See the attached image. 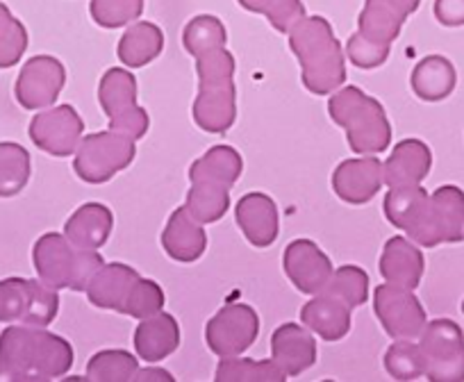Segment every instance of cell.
Listing matches in <instances>:
<instances>
[{
  "label": "cell",
  "instance_id": "37",
  "mask_svg": "<svg viewBox=\"0 0 464 382\" xmlns=\"http://www.w3.org/2000/svg\"><path fill=\"white\" fill-rule=\"evenodd\" d=\"M239 5L248 12H256L269 19L278 33L289 34L298 21L305 19L303 0H239Z\"/></svg>",
  "mask_w": 464,
  "mask_h": 382
},
{
  "label": "cell",
  "instance_id": "30",
  "mask_svg": "<svg viewBox=\"0 0 464 382\" xmlns=\"http://www.w3.org/2000/svg\"><path fill=\"white\" fill-rule=\"evenodd\" d=\"M185 207L198 224H217L230 207V189L214 182H191Z\"/></svg>",
  "mask_w": 464,
  "mask_h": 382
},
{
  "label": "cell",
  "instance_id": "18",
  "mask_svg": "<svg viewBox=\"0 0 464 382\" xmlns=\"http://www.w3.org/2000/svg\"><path fill=\"white\" fill-rule=\"evenodd\" d=\"M382 164L376 158L346 159L333 173V189L343 203L364 205L382 186Z\"/></svg>",
  "mask_w": 464,
  "mask_h": 382
},
{
  "label": "cell",
  "instance_id": "32",
  "mask_svg": "<svg viewBox=\"0 0 464 382\" xmlns=\"http://www.w3.org/2000/svg\"><path fill=\"white\" fill-rule=\"evenodd\" d=\"M321 291L343 301L348 308H360L369 299V275L360 266L346 264L342 269L333 271L328 284Z\"/></svg>",
  "mask_w": 464,
  "mask_h": 382
},
{
  "label": "cell",
  "instance_id": "27",
  "mask_svg": "<svg viewBox=\"0 0 464 382\" xmlns=\"http://www.w3.org/2000/svg\"><path fill=\"white\" fill-rule=\"evenodd\" d=\"M410 84H412L417 99L426 100V103H440L453 93L455 84H458V73L444 55H428L414 66Z\"/></svg>",
  "mask_w": 464,
  "mask_h": 382
},
{
  "label": "cell",
  "instance_id": "29",
  "mask_svg": "<svg viewBox=\"0 0 464 382\" xmlns=\"http://www.w3.org/2000/svg\"><path fill=\"white\" fill-rule=\"evenodd\" d=\"M242 155L232 146H214L200 159H196L189 168V180L191 182H214L232 189L235 182L242 176Z\"/></svg>",
  "mask_w": 464,
  "mask_h": 382
},
{
  "label": "cell",
  "instance_id": "9",
  "mask_svg": "<svg viewBox=\"0 0 464 382\" xmlns=\"http://www.w3.org/2000/svg\"><path fill=\"white\" fill-rule=\"evenodd\" d=\"M60 312V296L39 280H0V323L46 328Z\"/></svg>",
  "mask_w": 464,
  "mask_h": 382
},
{
  "label": "cell",
  "instance_id": "25",
  "mask_svg": "<svg viewBox=\"0 0 464 382\" xmlns=\"http://www.w3.org/2000/svg\"><path fill=\"white\" fill-rule=\"evenodd\" d=\"M301 321L324 341H339L351 330V308L343 301L321 291L301 310Z\"/></svg>",
  "mask_w": 464,
  "mask_h": 382
},
{
  "label": "cell",
  "instance_id": "16",
  "mask_svg": "<svg viewBox=\"0 0 464 382\" xmlns=\"http://www.w3.org/2000/svg\"><path fill=\"white\" fill-rule=\"evenodd\" d=\"M66 82V69L57 57L37 55L28 60L16 78V100L24 110L51 108L60 99Z\"/></svg>",
  "mask_w": 464,
  "mask_h": 382
},
{
  "label": "cell",
  "instance_id": "11",
  "mask_svg": "<svg viewBox=\"0 0 464 382\" xmlns=\"http://www.w3.org/2000/svg\"><path fill=\"white\" fill-rule=\"evenodd\" d=\"M135 139L119 132H93L80 139L75 150L73 168L80 180L89 185H102L119 171L128 168L135 159Z\"/></svg>",
  "mask_w": 464,
  "mask_h": 382
},
{
  "label": "cell",
  "instance_id": "23",
  "mask_svg": "<svg viewBox=\"0 0 464 382\" xmlns=\"http://www.w3.org/2000/svg\"><path fill=\"white\" fill-rule=\"evenodd\" d=\"M162 246L171 260L191 264L208 248V234H205L203 224H198L187 212V207H178L167 221V228L162 233Z\"/></svg>",
  "mask_w": 464,
  "mask_h": 382
},
{
  "label": "cell",
  "instance_id": "24",
  "mask_svg": "<svg viewBox=\"0 0 464 382\" xmlns=\"http://www.w3.org/2000/svg\"><path fill=\"white\" fill-rule=\"evenodd\" d=\"M180 346V326L169 312H158L141 319L135 330V350L144 362H162Z\"/></svg>",
  "mask_w": 464,
  "mask_h": 382
},
{
  "label": "cell",
  "instance_id": "17",
  "mask_svg": "<svg viewBox=\"0 0 464 382\" xmlns=\"http://www.w3.org/2000/svg\"><path fill=\"white\" fill-rule=\"evenodd\" d=\"M283 266L301 294H319L333 275L330 257L310 239H296L285 248Z\"/></svg>",
  "mask_w": 464,
  "mask_h": 382
},
{
  "label": "cell",
  "instance_id": "41",
  "mask_svg": "<svg viewBox=\"0 0 464 382\" xmlns=\"http://www.w3.org/2000/svg\"><path fill=\"white\" fill-rule=\"evenodd\" d=\"M435 19L446 28L464 25V0H435Z\"/></svg>",
  "mask_w": 464,
  "mask_h": 382
},
{
  "label": "cell",
  "instance_id": "28",
  "mask_svg": "<svg viewBox=\"0 0 464 382\" xmlns=\"http://www.w3.org/2000/svg\"><path fill=\"white\" fill-rule=\"evenodd\" d=\"M164 48V33L155 24L140 21L123 33L116 55L128 69H141L158 60Z\"/></svg>",
  "mask_w": 464,
  "mask_h": 382
},
{
  "label": "cell",
  "instance_id": "14",
  "mask_svg": "<svg viewBox=\"0 0 464 382\" xmlns=\"http://www.w3.org/2000/svg\"><path fill=\"white\" fill-rule=\"evenodd\" d=\"M373 312L392 339H417L426 328L428 317L421 301L412 290L396 284H378L373 294Z\"/></svg>",
  "mask_w": 464,
  "mask_h": 382
},
{
  "label": "cell",
  "instance_id": "6",
  "mask_svg": "<svg viewBox=\"0 0 464 382\" xmlns=\"http://www.w3.org/2000/svg\"><path fill=\"white\" fill-rule=\"evenodd\" d=\"M330 119L346 130L351 150L376 155L390 148L392 126L385 108L358 87H339L328 103Z\"/></svg>",
  "mask_w": 464,
  "mask_h": 382
},
{
  "label": "cell",
  "instance_id": "19",
  "mask_svg": "<svg viewBox=\"0 0 464 382\" xmlns=\"http://www.w3.org/2000/svg\"><path fill=\"white\" fill-rule=\"evenodd\" d=\"M235 219L242 228L244 237L257 248H266L278 239V207L276 201L260 191H251L244 198H239L235 207Z\"/></svg>",
  "mask_w": 464,
  "mask_h": 382
},
{
  "label": "cell",
  "instance_id": "1",
  "mask_svg": "<svg viewBox=\"0 0 464 382\" xmlns=\"http://www.w3.org/2000/svg\"><path fill=\"white\" fill-rule=\"evenodd\" d=\"M73 367V346L34 326L0 332V380H55Z\"/></svg>",
  "mask_w": 464,
  "mask_h": 382
},
{
  "label": "cell",
  "instance_id": "39",
  "mask_svg": "<svg viewBox=\"0 0 464 382\" xmlns=\"http://www.w3.org/2000/svg\"><path fill=\"white\" fill-rule=\"evenodd\" d=\"M385 368L396 380H417L426 376L419 344H412V339H396L385 353Z\"/></svg>",
  "mask_w": 464,
  "mask_h": 382
},
{
  "label": "cell",
  "instance_id": "42",
  "mask_svg": "<svg viewBox=\"0 0 464 382\" xmlns=\"http://www.w3.org/2000/svg\"><path fill=\"white\" fill-rule=\"evenodd\" d=\"M135 380H167V382H171L173 376L169 371H164V368L149 367V368H140V371H137Z\"/></svg>",
  "mask_w": 464,
  "mask_h": 382
},
{
  "label": "cell",
  "instance_id": "40",
  "mask_svg": "<svg viewBox=\"0 0 464 382\" xmlns=\"http://www.w3.org/2000/svg\"><path fill=\"white\" fill-rule=\"evenodd\" d=\"M89 12L101 28L116 30L140 19L144 0H92Z\"/></svg>",
  "mask_w": 464,
  "mask_h": 382
},
{
  "label": "cell",
  "instance_id": "43",
  "mask_svg": "<svg viewBox=\"0 0 464 382\" xmlns=\"http://www.w3.org/2000/svg\"><path fill=\"white\" fill-rule=\"evenodd\" d=\"M462 312H464V301H462Z\"/></svg>",
  "mask_w": 464,
  "mask_h": 382
},
{
  "label": "cell",
  "instance_id": "15",
  "mask_svg": "<svg viewBox=\"0 0 464 382\" xmlns=\"http://www.w3.org/2000/svg\"><path fill=\"white\" fill-rule=\"evenodd\" d=\"M84 123L73 105H60L39 112L30 121L28 135L33 144L53 158H69L78 150Z\"/></svg>",
  "mask_w": 464,
  "mask_h": 382
},
{
  "label": "cell",
  "instance_id": "5",
  "mask_svg": "<svg viewBox=\"0 0 464 382\" xmlns=\"http://www.w3.org/2000/svg\"><path fill=\"white\" fill-rule=\"evenodd\" d=\"M421 0H364L358 33L348 39L346 55L358 69H376L390 57L392 42Z\"/></svg>",
  "mask_w": 464,
  "mask_h": 382
},
{
  "label": "cell",
  "instance_id": "35",
  "mask_svg": "<svg viewBox=\"0 0 464 382\" xmlns=\"http://www.w3.org/2000/svg\"><path fill=\"white\" fill-rule=\"evenodd\" d=\"M285 373L274 359H244V358H221L217 367V380L230 382V380H285Z\"/></svg>",
  "mask_w": 464,
  "mask_h": 382
},
{
  "label": "cell",
  "instance_id": "7",
  "mask_svg": "<svg viewBox=\"0 0 464 382\" xmlns=\"http://www.w3.org/2000/svg\"><path fill=\"white\" fill-rule=\"evenodd\" d=\"M33 262L42 282L53 290L87 291L89 282L105 262L101 253L80 248L66 239V234L46 233L33 248Z\"/></svg>",
  "mask_w": 464,
  "mask_h": 382
},
{
  "label": "cell",
  "instance_id": "2",
  "mask_svg": "<svg viewBox=\"0 0 464 382\" xmlns=\"http://www.w3.org/2000/svg\"><path fill=\"white\" fill-rule=\"evenodd\" d=\"M289 48L301 62L303 84L312 93L324 96L346 82V53L324 16L298 21L289 33Z\"/></svg>",
  "mask_w": 464,
  "mask_h": 382
},
{
  "label": "cell",
  "instance_id": "21",
  "mask_svg": "<svg viewBox=\"0 0 464 382\" xmlns=\"http://www.w3.org/2000/svg\"><path fill=\"white\" fill-rule=\"evenodd\" d=\"M423 269H426L423 253L410 239L396 234L382 248L381 275L390 284L414 291L421 282Z\"/></svg>",
  "mask_w": 464,
  "mask_h": 382
},
{
  "label": "cell",
  "instance_id": "31",
  "mask_svg": "<svg viewBox=\"0 0 464 382\" xmlns=\"http://www.w3.org/2000/svg\"><path fill=\"white\" fill-rule=\"evenodd\" d=\"M33 173L30 153L21 144H0V198H12L25 189Z\"/></svg>",
  "mask_w": 464,
  "mask_h": 382
},
{
  "label": "cell",
  "instance_id": "8",
  "mask_svg": "<svg viewBox=\"0 0 464 382\" xmlns=\"http://www.w3.org/2000/svg\"><path fill=\"white\" fill-rule=\"evenodd\" d=\"M405 234L423 248L464 242V191L444 185L428 194Z\"/></svg>",
  "mask_w": 464,
  "mask_h": 382
},
{
  "label": "cell",
  "instance_id": "22",
  "mask_svg": "<svg viewBox=\"0 0 464 382\" xmlns=\"http://www.w3.org/2000/svg\"><path fill=\"white\" fill-rule=\"evenodd\" d=\"M432 153L421 139H403L392 150L390 159L382 167V180L392 186L421 185L423 177L430 173Z\"/></svg>",
  "mask_w": 464,
  "mask_h": 382
},
{
  "label": "cell",
  "instance_id": "36",
  "mask_svg": "<svg viewBox=\"0 0 464 382\" xmlns=\"http://www.w3.org/2000/svg\"><path fill=\"white\" fill-rule=\"evenodd\" d=\"M140 362L128 350H101L87 364V380H135Z\"/></svg>",
  "mask_w": 464,
  "mask_h": 382
},
{
  "label": "cell",
  "instance_id": "13",
  "mask_svg": "<svg viewBox=\"0 0 464 382\" xmlns=\"http://www.w3.org/2000/svg\"><path fill=\"white\" fill-rule=\"evenodd\" d=\"M260 335V317L251 305L232 303L218 310L205 328V341L218 358H235L251 349Z\"/></svg>",
  "mask_w": 464,
  "mask_h": 382
},
{
  "label": "cell",
  "instance_id": "10",
  "mask_svg": "<svg viewBox=\"0 0 464 382\" xmlns=\"http://www.w3.org/2000/svg\"><path fill=\"white\" fill-rule=\"evenodd\" d=\"M98 100L110 119V130L141 139L149 132V114L137 105V78L126 69H110L98 84Z\"/></svg>",
  "mask_w": 464,
  "mask_h": 382
},
{
  "label": "cell",
  "instance_id": "34",
  "mask_svg": "<svg viewBox=\"0 0 464 382\" xmlns=\"http://www.w3.org/2000/svg\"><path fill=\"white\" fill-rule=\"evenodd\" d=\"M426 196H428V191L423 189L421 185L392 186V189L387 191L385 205H382L387 221H390L394 228L403 230L405 233V230L412 225L414 216H417L419 207H421V203L426 201Z\"/></svg>",
  "mask_w": 464,
  "mask_h": 382
},
{
  "label": "cell",
  "instance_id": "4",
  "mask_svg": "<svg viewBox=\"0 0 464 382\" xmlns=\"http://www.w3.org/2000/svg\"><path fill=\"white\" fill-rule=\"evenodd\" d=\"M87 296L96 308L114 310L140 321L164 308L162 287L155 280L141 278L132 266L121 262L102 264L89 282Z\"/></svg>",
  "mask_w": 464,
  "mask_h": 382
},
{
  "label": "cell",
  "instance_id": "33",
  "mask_svg": "<svg viewBox=\"0 0 464 382\" xmlns=\"http://www.w3.org/2000/svg\"><path fill=\"white\" fill-rule=\"evenodd\" d=\"M182 43H185L187 53L196 60L198 55L214 51V48H226L227 33L217 16L200 14L185 25Z\"/></svg>",
  "mask_w": 464,
  "mask_h": 382
},
{
  "label": "cell",
  "instance_id": "20",
  "mask_svg": "<svg viewBox=\"0 0 464 382\" xmlns=\"http://www.w3.org/2000/svg\"><path fill=\"white\" fill-rule=\"evenodd\" d=\"M271 359L283 368L287 377L301 376L316 362V341L310 332L296 323H283L271 335Z\"/></svg>",
  "mask_w": 464,
  "mask_h": 382
},
{
  "label": "cell",
  "instance_id": "26",
  "mask_svg": "<svg viewBox=\"0 0 464 382\" xmlns=\"http://www.w3.org/2000/svg\"><path fill=\"white\" fill-rule=\"evenodd\" d=\"M111 228H114V215L110 207L101 205V203H87L69 216L64 234L75 246L98 251L107 244Z\"/></svg>",
  "mask_w": 464,
  "mask_h": 382
},
{
  "label": "cell",
  "instance_id": "12",
  "mask_svg": "<svg viewBox=\"0 0 464 382\" xmlns=\"http://www.w3.org/2000/svg\"><path fill=\"white\" fill-rule=\"evenodd\" d=\"M419 349H421L428 380H464V332L458 323L450 319H435L426 323Z\"/></svg>",
  "mask_w": 464,
  "mask_h": 382
},
{
  "label": "cell",
  "instance_id": "38",
  "mask_svg": "<svg viewBox=\"0 0 464 382\" xmlns=\"http://www.w3.org/2000/svg\"><path fill=\"white\" fill-rule=\"evenodd\" d=\"M28 48V30L0 3V69H12L19 64Z\"/></svg>",
  "mask_w": 464,
  "mask_h": 382
},
{
  "label": "cell",
  "instance_id": "3",
  "mask_svg": "<svg viewBox=\"0 0 464 382\" xmlns=\"http://www.w3.org/2000/svg\"><path fill=\"white\" fill-rule=\"evenodd\" d=\"M198 96L194 100V121L200 130L223 135L237 119L235 57L226 48H214L196 57Z\"/></svg>",
  "mask_w": 464,
  "mask_h": 382
}]
</instances>
